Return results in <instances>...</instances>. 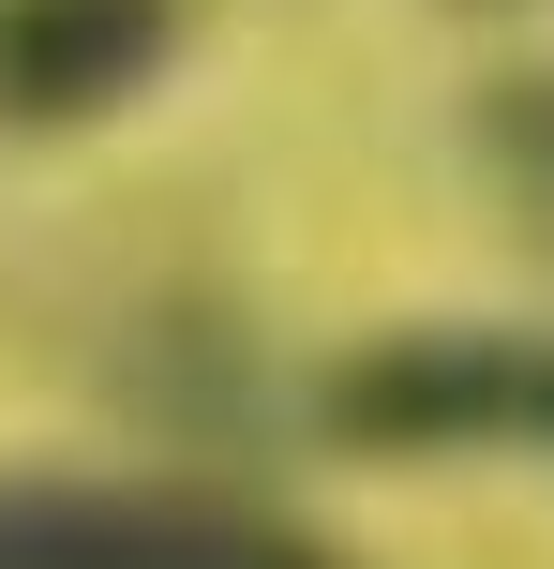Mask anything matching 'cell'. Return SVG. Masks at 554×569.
Masks as SVG:
<instances>
[{"mask_svg":"<svg viewBox=\"0 0 554 569\" xmlns=\"http://www.w3.org/2000/svg\"><path fill=\"white\" fill-rule=\"evenodd\" d=\"M315 435L360 465H465V450L554 465V330H375L330 360Z\"/></svg>","mask_w":554,"mask_h":569,"instance_id":"obj_1","label":"cell"},{"mask_svg":"<svg viewBox=\"0 0 554 569\" xmlns=\"http://www.w3.org/2000/svg\"><path fill=\"white\" fill-rule=\"evenodd\" d=\"M0 569H360L210 480H0Z\"/></svg>","mask_w":554,"mask_h":569,"instance_id":"obj_2","label":"cell"},{"mask_svg":"<svg viewBox=\"0 0 554 569\" xmlns=\"http://www.w3.org/2000/svg\"><path fill=\"white\" fill-rule=\"evenodd\" d=\"M165 60H180V0H0V120L16 136L120 120Z\"/></svg>","mask_w":554,"mask_h":569,"instance_id":"obj_3","label":"cell"},{"mask_svg":"<svg viewBox=\"0 0 554 569\" xmlns=\"http://www.w3.org/2000/svg\"><path fill=\"white\" fill-rule=\"evenodd\" d=\"M465 136H480V166L554 226V76H495V90L465 106Z\"/></svg>","mask_w":554,"mask_h":569,"instance_id":"obj_4","label":"cell"}]
</instances>
